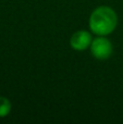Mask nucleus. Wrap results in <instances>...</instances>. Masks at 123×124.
I'll use <instances>...</instances> for the list:
<instances>
[{"label": "nucleus", "mask_w": 123, "mask_h": 124, "mask_svg": "<svg viewBox=\"0 0 123 124\" xmlns=\"http://www.w3.org/2000/svg\"><path fill=\"white\" fill-rule=\"evenodd\" d=\"M118 24L117 13L107 6L96 8L89 17V28L98 36H107L115 30Z\"/></svg>", "instance_id": "f257e3e1"}, {"label": "nucleus", "mask_w": 123, "mask_h": 124, "mask_svg": "<svg viewBox=\"0 0 123 124\" xmlns=\"http://www.w3.org/2000/svg\"><path fill=\"white\" fill-rule=\"evenodd\" d=\"M91 52L94 58L98 60H106L112 54V44L104 36L93 39L91 44Z\"/></svg>", "instance_id": "f03ea898"}, {"label": "nucleus", "mask_w": 123, "mask_h": 124, "mask_svg": "<svg viewBox=\"0 0 123 124\" xmlns=\"http://www.w3.org/2000/svg\"><path fill=\"white\" fill-rule=\"evenodd\" d=\"M92 41H93L92 35L87 31H77L70 38V45L74 50L83 51L91 47Z\"/></svg>", "instance_id": "7ed1b4c3"}, {"label": "nucleus", "mask_w": 123, "mask_h": 124, "mask_svg": "<svg viewBox=\"0 0 123 124\" xmlns=\"http://www.w3.org/2000/svg\"><path fill=\"white\" fill-rule=\"evenodd\" d=\"M11 111V102L6 97L0 96V118L7 116Z\"/></svg>", "instance_id": "20e7f679"}]
</instances>
